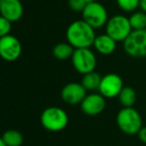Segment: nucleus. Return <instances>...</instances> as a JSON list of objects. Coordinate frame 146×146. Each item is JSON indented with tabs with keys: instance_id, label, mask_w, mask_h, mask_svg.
Instances as JSON below:
<instances>
[{
	"instance_id": "obj_1",
	"label": "nucleus",
	"mask_w": 146,
	"mask_h": 146,
	"mask_svg": "<svg viewBox=\"0 0 146 146\" xmlns=\"http://www.w3.org/2000/svg\"><path fill=\"white\" fill-rule=\"evenodd\" d=\"M96 38L95 29L87 22L81 20L73 21L66 30V39L75 49L90 48Z\"/></svg>"
},
{
	"instance_id": "obj_2",
	"label": "nucleus",
	"mask_w": 146,
	"mask_h": 146,
	"mask_svg": "<svg viewBox=\"0 0 146 146\" xmlns=\"http://www.w3.org/2000/svg\"><path fill=\"white\" fill-rule=\"evenodd\" d=\"M69 118L66 111L60 107L50 106L43 110L40 116V123L49 132L62 131L68 125Z\"/></svg>"
},
{
	"instance_id": "obj_3",
	"label": "nucleus",
	"mask_w": 146,
	"mask_h": 146,
	"mask_svg": "<svg viewBox=\"0 0 146 146\" xmlns=\"http://www.w3.org/2000/svg\"><path fill=\"white\" fill-rule=\"evenodd\" d=\"M116 123L123 133L128 135L138 134L142 126V118L140 113L133 107H123L116 116Z\"/></svg>"
},
{
	"instance_id": "obj_4",
	"label": "nucleus",
	"mask_w": 146,
	"mask_h": 146,
	"mask_svg": "<svg viewBox=\"0 0 146 146\" xmlns=\"http://www.w3.org/2000/svg\"><path fill=\"white\" fill-rule=\"evenodd\" d=\"M132 32L129 18L124 15H114L108 19L105 26V33L114 39L116 42H124Z\"/></svg>"
},
{
	"instance_id": "obj_5",
	"label": "nucleus",
	"mask_w": 146,
	"mask_h": 146,
	"mask_svg": "<svg viewBox=\"0 0 146 146\" xmlns=\"http://www.w3.org/2000/svg\"><path fill=\"white\" fill-rule=\"evenodd\" d=\"M71 62L76 71L82 75L95 71L97 58L90 48L75 49L71 57Z\"/></svg>"
},
{
	"instance_id": "obj_6",
	"label": "nucleus",
	"mask_w": 146,
	"mask_h": 146,
	"mask_svg": "<svg viewBox=\"0 0 146 146\" xmlns=\"http://www.w3.org/2000/svg\"><path fill=\"white\" fill-rule=\"evenodd\" d=\"M81 14L82 19L94 29H100L106 26V23L109 19L105 6L97 1L87 3Z\"/></svg>"
},
{
	"instance_id": "obj_7",
	"label": "nucleus",
	"mask_w": 146,
	"mask_h": 146,
	"mask_svg": "<svg viewBox=\"0 0 146 146\" xmlns=\"http://www.w3.org/2000/svg\"><path fill=\"white\" fill-rule=\"evenodd\" d=\"M123 49L129 56L134 58L146 57V29L132 30L124 40Z\"/></svg>"
},
{
	"instance_id": "obj_8",
	"label": "nucleus",
	"mask_w": 146,
	"mask_h": 146,
	"mask_svg": "<svg viewBox=\"0 0 146 146\" xmlns=\"http://www.w3.org/2000/svg\"><path fill=\"white\" fill-rule=\"evenodd\" d=\"M22 53V45L14 35H6L0 37V55L3 60L13 62L20 57Z\"/></svg>"
},
{
	"instance_id": "obj_9",
	"label": "nucleus",
	"mask_w": 146,
	"mask_h": 146,
	"mask_svg": "<svg viewBox=\"0 0 146 146\" xmlns=\"http://www.w3.org/2000/svg\"><path fill=\"white\" fill-rule=\"evenodd\" d=\"M123 80L116 73H108L102 76L101 83L99 87V93L102 94L105 98L118 97L121 90L123 89Z\"/></svg>"
},
{
	"instance_id": "obj_10",
	"label": "nucleus",
	"mask_w": 146,
	"mask_h": 146,
	"mask_svg": "<svg viewBox=\"0 0 146 146\" xmlns=\"http://www.w3.org/2000/svg\"><path fill=\"white\" fill-rule=\"evenodd\" d=\"M61 99L69 105H77L81 104L83 99L87 95V90L84 86L78 82L67 83L61 90Z\"/></svg>"
},
{
	"instance_id": "obj_11",
	"label": "nucleus",
	"mask_w": 146,
	"mask_h": 146,
	"mask_svg": "<svg viewBox=\"0 0 146 146\" xmlns=\"http://www.w3.org/2000/svg\"><path fill=\"white\" fill-rule=\"evenodd\" d=\"M106 98L102 94L92 92L86 95L80 104L81 110L85 115L96 116L100 114L106 106Z\"/></svg>"
},
{
	"instance_id": "obj_12",
	"label": "nucleus",
	"mask_w": 146,
	"mask_h": 146,
	"mask_svg": "<svg viewBox=\"0 0 146 146\" xmlns=\"http://www.w3.org/2000/svg\"><path fill=\"white\" fill-rule=\"evenodd\" d=\"M24 8L21 0H0V13L11 22H17L23 16Z\"/></svg>"
},
{
	"instance_id": "obj_13",
	"label": "nucleus",
	"mask_w": 146,
	"mask_h": 146,
	"mask_svg": "<svg viewBox=\"0 0 146 146\" xmlns=\"http://www.w3.org/2000/svg\"><path fill=\"white\" fill-rule=\"evenodd\" d=\"M93 47L98 53L102 55H110L116 50L117 42L108 34L97 35L94 41Z\"/></svg>"
},
{
	"instance_id": "obj_14",
	"label": "nucleus",
	"mask_w": 146,
	"mask_h": 146,
	"mask_svg": "<svg viewBox=\"0 0 146 146\" xmlns=\"http://www.w3.org/2000/svg\"><path fill=\"white\" fill-rule=\"evenodd\" d=\"M75 48L69 42H60L57 43L52 49V54L58 60H67L71 59Z\"/></svg>"
},
{
	"instance_id": "obj_15",
	"label": "nucleus",
	"mask_w": 146,
	"mask_h": 146,
	"mask_svg": "<svg viewBox=\"0 0 146 146\" xmlns=\"http://www.w3.org/2000/svg\"><path fill=\"white\" fill-rule=\"evenodd\" d=\"M101 79H102L101 76L97 72L93 71V72L87 73V74L83 75L81 80V84L84 86V88L87 91L94 92L96 90H99Z\"/></svg>"
},
{
	"instance_id": "obj_16",
	"label": "nucleus",
	"mask_w": 146,
	"mask_h": 146,
	"mask_svg": "<svg viewBox=\"0 0 146 146\" xmlns=\"http://www.w3.org/2000/svg\"><path fill=\"white\" fill-rule=\"evenodd\" d=\"M136 99H137L136 91L130 86H124L118 95V100L123 107H133Z\"/></svg>"
},
{
	"instance_id": "obj_17",
	"label": "nucleus",
	"mask_w": 146,
	"mask_h": 146,
	"mask_svg": "<svg viewBox=\"0 0 146 146\" xmlns=\"http://www.w3.org/2000/svg\"><path fill=\"white\" fill-rule=\"evenodd\" d=\"M1 139L7 146H21L23 143V135L15 129H9L3 133Z\"/></svg>"
},
{
	"instance_id": "obj_18",
	"label": "nucleus",
	"mask_w": 146,
	"mask_h": 146,
	"mask_svg": "<svg viewBox=\"0 0 146 146\" xmlns=\"http://www.w3.org/2000/svg\"><path fill=\"white\" fill-rule=\"evenodd\" d=\"M129 22L132 30H143L146 29V13L143 11H134L129 17Z\"/></svg>"
},
{
	"instance_id": "obj_19",
	"label": "nucleus",
	"mask_w": 146,
	"mask_h": 146,
	"mask_svg": "<svg viewBox=\"0 0 146 146\" xmlns=\"http://www.w3.org/2000/svg\"><path fill=\"white\" fill-rule=\"evenodd\" d=\"M140 0H116L118 7L124 12L132 13L139 7Z\"/></svg>"
},
{
	"instance_id": "obj_20",
	"label": "nucleus",
	"mask_w": 146,
	"mask_h": 146,
	"mask_svg": "<svg viewBox=\"0 0 146 146\" xmlns=\"http://www.w3.org/2000/svg\"><path fill=\"white\" fill-rule=\"evenodd\" d=\"M87 5L85 0H68V6L74 12H80L84 10V8Z\"/></svg>"
},
{
	"instance_id": "obj_21",
	"label": "nucleus",
	"mask_w": 146,
	"mask_h": 146,
	"mask_svg": "<svg viewBox=\"0 0 146 146\" xmlns=\"http://www.w3.org/2000/svg\"><path fill=\"white\" fill-rule=\"evenodd\" d=\"M11 28H12V22L7 20L4 17H1L0 18V37L10 34Z\"/></svg>"
},
{
	"instance_id": "obj_22",
	"label": "nucleus",
	"mask_w": 146,
	"mask_h": 146,
	"mask_svg": "<svg viewBox=\"0 0 146 146\" xmlns=\"http://www.w3.org/2000/svg\"><path fill=\"white\" fill-rule=\"evenodd\" d=\"M138 138L141 142L146 144V126H143V127L140 129V131L138 132Z\"/></svg>"
},
{
	"instance_id": "obj_23",
	"label": "nucleus",
	"mask_w": 146,
	"mask_h": 146,
	"mask_svg": "<svg viewBox=\"0 0 146 146\" xmlns=\"http://www.w3.org/2000/svg\"><path fill=\"white\" fill-rule=\"evenodd\" d=\"M139 8L141 11H143V12L146 13V0H140Z\"/></svg>"
},
{
	"instance_id": "obj_24",
	"label": "nucleus",
	"mask_w": 146,
	"mask_h": 146,
	"mask_svg": "<svg viewBox=\"0 0 146 146\" xmlns=\"http://www.w3.org/2000/svg\"><path fill=\"white\" fill-rule=\"evenodd\" d=\"M0 146H7L6 144H5V142L3 141L2 139H0Z\"/></svg>"
},
{
	"instance_id": "obj_25",
	"label": "nucleus",
	"mask_w": 146,
	"mask_h": 146,
	"mask_svg": "<svg viewBox=\"0 0 146 146\" xmlns=\"http://www.w3.org/2000/svg\"><path fill=\"white\" fill-rule=\"evenodd\" d=\"M87 3H91V2H94V1H96V0H85Z\"/></svg>"
}]
</instances>
